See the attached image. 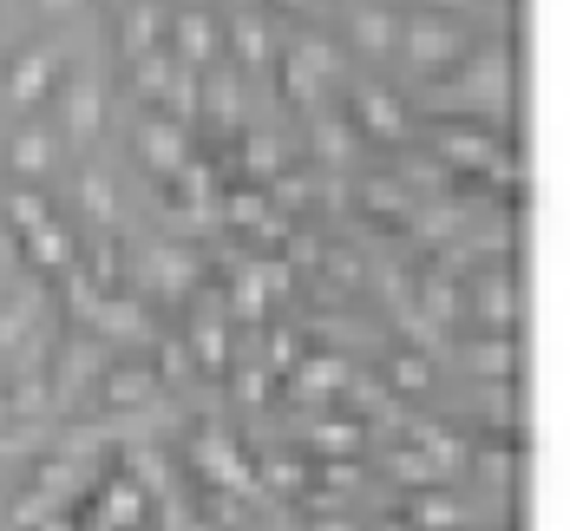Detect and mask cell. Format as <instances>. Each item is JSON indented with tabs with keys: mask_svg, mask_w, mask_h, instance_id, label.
<instances>
[{
	"mask_svg": "<svg viewBox=\"0 0 570 531\" xmlns=\"http://www.w3.org/2000/svg\"><path fill=\"white\" fill-rule=\"evenodd\" d=\"M433 13H459V7H472V0H426Z\"/></svg>",
	"mask_w": 570,
	"mask_h": 531,
	"instance_id": "836d02e7",
	"label": "cell"
},
{
	"mask_svg": "<svg viewBox=\"0 0 570 531\" xmlns=\"http://www.w3.org/2000/svg\"><path fill=\"white\" fill-rule=\"evenodd\" d=\"M387 531H413V525H406V519H394V525H387Z\"/></svg>",
	"mask_w": 570,
	"mask_h": 531,
	"instance_id": "8d00e7d4",
	"label": "cell"
},
{
	"mask_svg": "<svg viewBox=\"0 0 570 531\" xmlns=\"http://www.w3.org/2000/svg\"><path fill=\"white\" fill-rule=\"evenodd\" d=\"M342 381H347V367L328 361V354H315V367H302V387H308V394H328V387H342Z\"/></svg>",
	"mask_w": 570,
	"mask_h": 531,
	"instance_id": "484cf974",
	"label": "cell"
},
{
	"mask_svg": "<svg viewBox=\"0 0 570 531\" xmlns=\"http://www.w3.org/2000/svg\"><path fill=\"white\" fill-rule=\"evenodd\" d=\"M400 47H406V59H413L420 72H453L459 59H465L459 27L453 20H440V13H420L413 27H400Z\"/></svg>",
	"mask_w": 570,
	"mask_h": 531,
	"instance_id": "277c9868",
	"label": "cell"
},
{
	"mask_svg": "<svg viewBox=\"0 0 570 531\" xmlns=\"http://www.w3.org/2000/svg\"><path fill=\"white\" fill-rule=\"evenodd\" d=\"M308 446H315L322 460H354V453H361V426H354V420H322V426L308 433Z\"/></svg>",
	"mask_w": 570,
	"mask_h": 531,
	"instance_id": "ac0fdd59",
	"label": "cell"
},
{
	"mask_svg": "<svg viewBox=\"0 0 570 531\" xmlns=\"http://www.w3.org/2000/svg\"><path fill=\"white\" fill-rule=\"evenodd\" d=\"M243 165H249L256 177H276V165H283V151H276V138H263V131H256V138H249V158H243Z\"/></svg>",
	"mask_w": 570,
	"mask_h": 531,
	"instance_id": "83f0119b",
	"label": "cell"
},
{
	"mask_svg": "<svg viewBox=\"0 0 570 531\" xmlns=\"http://www.w3.org/2000/svg\"><path fill=\"white\" fill-rule=\"evenodd\" d=\"M276 7H283V13H302V7H308V0H276Z\"/></svg>",
	"mask_w": 570,
	"mask_h": 531,
	"instance_id": "e575fe53",
	"label": "cell"
},
{
	"mask_svg": "<svg viewBox=\"0 0 570 531\" xmlns=\"http://www.w3.org/2000/svg\"><path fill=\"white\" fill-rule=\"evenodd\" d=\"M151 269H158V283H165V289H184V276H190L171 249H158V263H151Z\"/></svg>",
	"mask_w": 570,
	"mask_h": 531,
	"instance_id": "4dcf8cb0",
	"label": "cell"
},
{
	"mask_svg": "<svg viewBox=\"0 0 570 531\" xmlns=\"http://www.w3.org/2000/svg\"><path fill=\"white\" fill-rule=\"evenodd\" d=\"M387 472H394L400 485H413V492H420V485H446V479H453V472L440 466V460H433L426 446H400L394 466H387Z\"/></svg>",
	"mask_w": 570,
	"mask_h": 531,
	"instance_id": "2e32d148",
	"label": "cell"
},
{
	"mask_svg": "<svg viewBox=\"0 0 570 531\" xmlns=\"http://www.w3.org/2000/svg\"><path fill=\"white\" fill-rule=\"evenodd\" d=\"M479 322L485 328H499V335H512V322H518V283H512V269H499V283H479Z\"/></svg>",
	"mask_w": 570,
	"mask_h": 531,
	"instance_id": "8fae6325",
	"label": "cell"
},
{
	"mask_svg": "<svg viewBox=\"0 0 570 531\" xmlns=\"http://www.w3.org/2000/svg\"><path fill=\"white\" fill-rule=\"evenodd\" d=\"M138 151H145V165L151 171H190V138H184V125L177 118H145L138 125Z\"/></svg>",
	"mask_w": 570,
	"mask_h": 531,
	"instance_id": "8992f818",
	"label": "cell"
},
{
	"mask_svg": "<svg viewBox=\"0 0 570 531\" xmlns=\"http://www.w3.org/2000/svg\"><path fill=\"white\" fill-rule=\"evenodd\" d=\"M145 394H151V374H138V367H112V374H106V401H125V407H131V401H145Z\"/></svg>",
	"mask_w": 570,
	"mask_h": 531,
	"instance_id": "cb8c5ba5",
	"label": "cell"
},
{
	"mask_svg": "<svg viewBox=\"0 0 570 531\" xmlns=\"http://www.w3.org/2000/svg\"><path fill=\"white\" fill-rule=\"evenodd\" d=\"M20 335H27V308H20V302H7V308H0V348H13Z\"/></svg>",
	"mask_w": 570,
	"mask_h": 531,
	"instance_id": "f1b7e54d",
	"label": "cell"
},
{
	"mask_svg": "<svg viewBox=\"0 0 570 531\" xmlns=\"http://www.w3.org/2000/svg\"><path fill=\"white\" fill-rule=\"evenodd\" d=\"M229 217H236V224H263V197H256V190H236V197H229Z\"/></svg>",
	"mask_w": 570,
	"mask_h": 531,
	"instance_id": "f546056e",
	"label": "cell"
},
{
	"mask_svg": "<svg viewBox=\"0 0 570 531\" xmlns=\"http://www.w3.org/2000/svg\"><path fill=\"white\" fill-rule=\"evenodd\" d=\"M0 217H7V224H13V230L27 236V230H33V224H47V217H53V210H47V197H40V190H13V197H7V204H0Z\"/></svg>",
	"mask_w": 570,
	"mask_h": 531,
	"instance_id": "44dd1931",
	"label": "cell"
},
{
	"mask_svg": "<svg viewBox=\"0 0 570 531\" xmlns=\"http://www.w3.org/2000/svg\"><path fill=\"white\" fill-rule=\"evenodd\" d=\"M400 519L413 531H465V505H459L453 492H440V485H420Z\"/></svg>",
	"mask_w": 570,
	"mask_h": 531,
	"instance_id": "52a82bcc",
	"label": "cell"
},
{
	"mask_svg": "<svg viewBox=\"0 0 570 531\" xmlns=\"http://www.w3.org/2000/svg\"><path fill=\"white\" fill-rule=\"evenodd\" d=\"M446 158H453V165H472V171H485V165L499 158V138H492V131H446Z\"/></svg>",
	"mask_w": 570,
	"mask_h": 531,
	"instance_id": "d6986e66",
	"label": "cell"
},
{
	"mask_svg": "<svg viewBox=\"0 0 570 531\" xmlns=\"http://www.w3.org/2000/svg\"><path fill=\"white\" fill-rule=\"evenodd\" d=\"M165 53H171L177 66H190V72L217 66V53H224V20H217L204 0L177 7V13H171V33H165Z\"/></svg>",
	"mask_w": 570,
	"mask_h": 531,
	"instance_id": "7a4b0ae2",
	"label": "cell"
},
{
	"mask_svg": "<svg viewBox=\"0 0 570 531\" xmlns=\"http://www.w3.org/2000/svg\"><path fill=\"white\" fill-rule=\"evenodd\" d=\"M283 79H288V92H295L302 106H315V99L335 86V53H328V40H302V47H288Z\"/></svg>",
	"mask_w": 570,
	"mask_h": 531,
	"instance_id": "5b68a950",
	"label": "cell"
},
{
	"mask_svg": "<svg viewBox=\"0 0 570 531\" xmlns=\"http://www.w3.org/2000/svg\"><path fill=\"white\" fill-rule=\"evenodd\" d=\"M59 47H20V59L0 72V99L13 106V112H27V106H40L47 92L59 86Z\"/></svg>",
	"mask_w": 570,
	"mask_h": 531,
	"instance_id": "3957f363",
	"label": "cell"
},
{
	"mask_svg": "<svg viewBox=\"0 0 570 531\" xmlns=\"http://www.w3.org/2000/svg\"><path fill=\"white\" fill-rule=\"evenodd\" d=\"M315 145H322V158H347L354 131H347V125H335V118H315Z\"/></svg>",
	"mask_w": 570,
	"mask_h": 531,
	"instance_id": "4316f807",
	"label": "cell"
},
{
	"mask_svg": "<svg viewBox=\"0 0 570 531\" xmlns=\"http://www.w3.org/2000/svg\"><path fill=\"white\" fill-rule=\"evenodd\" d=\"M347 33H354V47H361V53H387V47L400 40V20L387 13V7H354Z\"/></svg>",
	"mask_w": 570,
	"mask_h": 531,
	"instance_id": "4fadbf2b",
	"label": "cell"
},
{
	"mask_svg": "<svg viewBox=\"0 0 570 531\" xmlns=\"http://www.w3.org/2000/svg\"><path fill=\"white\" fill-rule=\"evenodd\" d=\"M145 512H151V492L131 479V472H112V479H99V492L79 505V531H138L145 525Z\"/></svg>",
	"mask_w": 570,
	"mask_h": 531,
	"instance_id": "6da1fadb",
	"label": "cell"
},
{
	"mask_svg": "<svg viewBox=\"0 0 570 531\" xmlns=\"http://www.w3.org/2000/svg\"><path fill=\"white\" fill-rule=\"evenodd\" d=\"M387 381H394L400 394H426V387H433V367H426V354H394V361H387Z\"/></svg>",
	"mask_w": 570,
	"mask_h": 531,
	"instance_id": "ffe728a7",
	"label": "cell"
},
{
	"mask_svg": "<svg viewBox=\"0 0 570 531\" xmlns=\"http://www.w3.org/2000/svg\"><path fill=\"white\" fill-rule=\"evenodd\" d=\"M204 72H210V86H204L210 99H204V106H210L217 118H236V99H243V86H236V79H224L217 66H204Z\"/></svg>",
	"mask_w": 570,
	"mask_h": 531,
	"instance_id": "d4e9b609",
	"label": "cell"
},
{
	"mask_svg": "<svg viewBox=\"0 0 570 531\" xmlns=\"http://www.w3.org/2000/svg\"><path fill=\"white\" fill-rule=\"evenodd\" d=\"M426 308H433V315H459V289H446V283H426Z\"/></svg>",
	"mask_w": 570,
	"mask_h": 531,
	"instance_id": "1f68e13d",
	"label": "cell"
},
{
	"mask_svg": "<svg viewBox=\"0 0 570 531\" xmlns=\"http://www.w3.org/2000/svg\"><path fill=\"white\" fill-rule=\"evenodd\" d=\"M197 361H204L210 374H224V367H229V342H224V328H217V315H204V322H197Z\"/></svg>",
	"mask_w": 570,
	"mask_h": 531,
	"instance_id": "7402d4cb",
	"label": "cell"
},
{
	"mask_svg": "<svg viewBox=\"0 0 570 531\" xmlns=\"http://www.w3.org/2000/svg\"><path fill=\"white\" fill-rule=\"evenodd\" d=\"M79 197H86V210H92L99 224H112L118 197H112V177H106V171H86V177H79Z\"/></svg>",
	"mask_w": 570,
	"mask_h": 531,
	"instance_id": "603a6c76",
	"label": "cell"
},
{
	"mask_svg": "<svg viewBox=\"0 0 570 531\" xmlns=\"http://www.w3.org/2000/svg\"><path fill=\"white\" fill-rule=\"evenodd\" d=\"M7 165H13L20 177H47V171H53V131L20 125V131L7 138Z\"/></svg>",
	"mask_w": 570,
	"mask_h": 531,
	"instance_id": "30bf717a",
	"label": "cell"
},
{
	"mask_svg": "<svg viewBox=\"0 0 570 531\" xmlns=\"http://www.w3.org/2000/svg\"><path fill=\"white\" fill-rule=\"evenodd\" d=\"M27 531H79V525H72V512H59V519H33Z\"/></svg>",
	"mask_w": 570,
	"mask_h": 531,
	"instance_id": "d6a6232c",
	"label": "cell"
},
{
	"mask_svg": "<svg viewBox=\"0 0 570 531\" xmlns=\"http://www.w3.org/2000/svg\"><path fill=\"white\" fill-rule=\"evenodd\" d=\"M158 99H165V118H177V125H184V118H197V112H204V72L171 66V79H165V92H158Z\"/></svg>",
	"mask_w": 570,
	"mask_h": 531,
	"instance_id": "5bb4252c",
	"label": "cell"
},
{
	"mask_svg": "<svg viewBox=\"0 0 570 531\" xmlns=\"http://www.w3.org/2000/svg\"><path fill=\"white\" fill-rule=\"evenodd\" d=\"M465 367H472V374H499V381H512L518 374V342L512 335H499V342H472V348H465Z\"/></svg>",
	"mask_w": 570,
	"mask_h": 531,
	"instance_id": "e0dca14e",
	"label": "cell"
},
{
	"mask_svg": "<svg viewBox=\"0 0 570 531\" xmlns=\"http://www.w3.org/2000/svg\"><path fill=\"white\" fill-rule=\"evenodd\" d=\"M20 256H33L40 269H66V263H72V236L47 217V224H33V230L20 236Z\"/></svg>",
	"mask_w": 570,
	"mask_h": 531,
	"instance_id": "9a60e30c",
	"label": "cell"
},
{
	"mask_svg": "<svg viewBox=\"0 0 570 531\" xmlns=\"http://www.w3.org/2000/svg\"><path fill=\"white\" fill-rule=\"evenodd\" d=\"M40 7H53V13H59V7H72V0H40Z\"/></svg>",
	"mask_w": 570,
	"mask_h": 531,
	"instance_id": "d590c367",
	"label": "cell"
},
{
	"mask_svg": "<svg viewBox=\"0 0 570 531\" xmlns=\"http://www.w3.org/2000/svg\"><path fill=\"white\" fill-rule=\"evenodd\" d=\"M354 125H361L367 138H400V131H406V112H400L394 92H381V86H361V92H354Z\"/></svg>",
	"mask_w": 570,
	"mask_h": 531,
	"instance_id": "ba28073f",
	"label": "cell"
},
{
	"mask_svg": "<svg viewBox=\"0 0 570 531\" xmlns=\"http://www.w3.org/2000/svg\"><path fill=\"white\" fill-rule=\"evenodd\" d=\"M224 47L243 59V66H269V53H276V47H269V20H263V13H229Z\"/></svg>",
	"mask_w": 570,
	"mask_h": 531,
	"instance_id": "9c48e42d",
	"label": "cell"
},
{
	"mask_svg": "<svg viewBox=\"0 0 570 531\" xmlns=\"http://www.w3.org/2000/svg\"><path fill=\"white\" fill-rule=\"evenodd\" d=\"M59 112H66V131L86 145V138H99V125H106V99H99V86H92V79H79V86L66 92V106H59Z\"/></svg>",
	"mask_w": 570,
	"mask_h": 531,
	"instance_id": "7c38bea8",
	"label": "cell"
}]
</instances>
